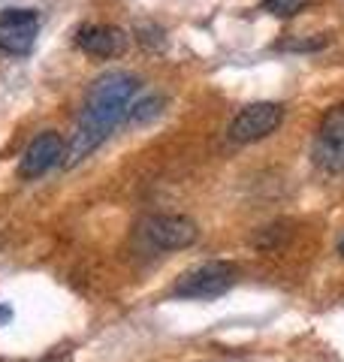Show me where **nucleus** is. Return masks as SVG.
I'll return each mask as SVG.
<instances>
[{
    "instance_id": "obj_1",
    "label": "nucleus",
    "mask_w": 344,
    "mask_h": 362,
    "mask_svg": "<svg viewBox=\"0 0 344 362\" xmlns=\"http://www.w3.org/2000/svg\"><path fill=\"white\" fill-rule=\"evenodd\" d=\"M136 88H139V78L127 70H109L91 82L79 127L73 133V139L64 145L61 160L67 169L79 166L85 157L94 154L100 145L106 142V136L130 115Z\"/></svg>"
},
{
    "instance_id": "obj_2",
    "label": "nucleus",
    "mask_w": 344,
    "mask_h": 362,
    "mask_svg": "<svg viewBox=\"0 0 344 362\" xmlns=\"http://www.w3.org/2000/svg\"><path fill=\"white\" fill-rule=\"evenodd\" d=\"M236 275H239V269L233 263H227V259H209V263L185 272L176 281L172 293L181 299H214V296H224L236 284Z\"/></svg>"
},
{
    "instance_id": "obj_3",
    "label": "nucleus",
    "mask_w": 344,
    "mask_h": 362,
    "mask_svg": "<svg viewBox=\"0 0 344 362\" xmlns=\"http://www.w3.org/2000/svg\"><path fill=\"white\" fill-rule=\"evenodd\" d=\"M142 235L160 251H181L200 239V226L185 214H151L142 221Z\"/></svg>"
},
{
    "instance_id": "obj_4",
    "label": "nucleus",
    "mask_w": 344,
    "mask_h": 362,
    "mask_svg": "<svg viewBox=\"0 0 344 362\" xmlns=\"http://www.w3.org/2000/svg\"><path fill=\"white\" fill-rule=\"evenodd\" d=\"M314 163L329 175H344V106L329 109L314 136Z\"/></svg>"
},
{
    "instance_id": "obj_5",
    "label": "nucleus",
    "mask_w": 344,
    "mask_h": 362,
    "mask_svg": "<svg viewBox=\"0 0 344 362\" xmlns=\"http://www.w3.org/2000/svg\"><path fill=\"white\" fill-rule=\"evenodd\" d=\"M281 121H284V109L278 103H269V100L251 103L233 118V124H229V139L239 142V145L257 142L263 136H269Z\"/></svg>"
},
{
    "instance_id": "obj_6",
    "label": "nucleus",
    "mask_w": 344,
    "mask_h": 362,
    "mask_svg": "<svg viewBox=\"0 0 344 362\" xmlns=\"http://www.w3.org/2000/svg\"><path fill=\"white\" fill-rule=\"evenodd\" d=\"M40 16L33 9H4L0 13V52L28 54L37 42Z\"/></svg>"
},
{
    "instance_id": "obj_7",
    "label": "nucleus",
    "mask_w": 344,
    "mask_h": 362,
    "mask_svg": "<svg viewBox=\"0 0 344 362\" xmlns=\"http://www.w3.org/2000/svg\"><path fill=\"white\" fill-rule=\"evenodd\" d=\"M64 157V139L61 133L55 130H45L40 136H33L30 145L21 154V163H18V173L25 178H40L42 173H49V169Z\"/></svg>"
},
{
    "instance_id": "obj_8",
    "label": "nucleus",
    "mask_w": 344,
    "mask_h": 362,
    "mask_svg": "<svg viewBox=\"0 0 344 362\" xmlns=\"http://www.w3.org/2000/svg\"><path fill=\"white\" fill-rule=\"evenodd\" d=\"M76 42L94 58H118L127 52V33L115 25H82L76 33Z\"/></svg>"
},
{
    "instance_id": "obj_9",
    "label": "nucleus",
    "mask_w": 344,
    "mask_h": 362,
    "mask_svg": "<svg viewBox=\"0 0 344 362\" xmlns=\"http://www.w3.org/2000/svg\"><path fill=\"white\" fill-rule=\"evenodd\" d=\"M160 112H164V97H157V94H151V97H142L136 106H130V121H136V124H145V121H154Z\"/></svg>"
},
{
    "instance_id": "obj_10",
    "label": "nucleus",
    "mask_w": 344,
    "mask_h": 362,
    "mask_svg": "<svg viewBox=\"0 0 344 362\" xmlns=\"http://www.w3.org/2000/svg\"><path fill=\"white\" fill-rule=\"evenodd\" d=\"M308 4H311V0H263V9L272 13L275 18H290L296 13H302Z\"/></svg>"
},
{
    "instance_id": "obj_11",
    "label": "nucleus",
    "mask_w": 344,
    "mask_h": 362,
    "mask_svg": "<svg viewBox=\"0 0 344 362\" xmlns=\"http://www.w3.org/2000/svg\"><path fill=\"white\" fill-rule=\"evenodd\" d=\"M9 317H13V311H9V308H4V305H0V323H6Z\"/></svg>"
},
{
    "instance_id": "obj_12",
    "label": "nucleus",
    "mask_w": 344,
    "mask_h": 362,
    "mask_svg": "<svg viewBox=\"0 0 344 362\" xmlns=\"http://www.w3.org/2000/svg\"><path fill=\"white\" fill-rule=\"evenodd\" d=\"M338 254H341V257H344V239H341V242H338Z\"/></svg>"
}]
</instances>
